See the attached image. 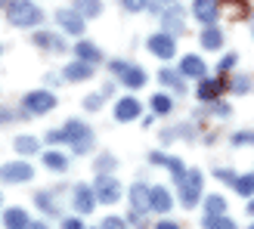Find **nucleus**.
Here are the masks:
<instances>
[{
	"instance_id": "obj_1",
	"label": "nucleus",
	"mask_w": 254,
	"mask_h": 229,
	"mask_svg": "<svg viewBox=\"0 0 254 229\" xmlns=\"http://www.w3.org/2000/svg\"><path fill=\"white\" fill-rule=\"evenodd\" d=\"M6 19L16 28H34V25L44 22V9L37 3H31V0H12L6 6Z\"/></svg>"
},
{
	"instance_id": "obj_2",
	"label": "nucleus",
	"mask_w": 254,
	"mask_h": 229,
	"mask_svg": "<svg viewBox=\"0 0 254 229\" xmlns=\"http://www.w3.org/2000/svg\"><path fill=\"white\" fill-rule=\"evenodd\" d=\"M65 143H71V149H74V155H84V152H90V146H93V130L87 127L84 121H78V118H71V121H65Z\"/></svg>"
},
{
	"instance_id": "obj_3",
	"label": "nucleus",
	"mask_w": 254,
	"mask_h": 229,
	"mask_svg": "<svg viewBox=\"0 0 254 229\" xmlns=\"http://www.w3.org/2000/svg\"><path fill=\"white\" fill-rule=\"evenodd\" d=\"M158 3L164 6L158 16H161V25H164V31H171V34H183L186 28V16H183V9L177 0H158Z\"/></svg>"
},
{
	"instance_id": "obj_4",
	"label": "nucleus",
	"mask_w": 254,
	"mask_h": 229,
	"mask_svg": "<svg viewBox=\"0 0 254 229\" xmlns=\"http://www.w3.org/2000/svg\"><path fill=\"white\" fill-rule=\"evenodd\" d=\"M201 186H205V176H201V171H189L186 180L180 183V201H183V208H195V205H198Z\"/></svg>"
},
{
	"instance_id": "obj_5",
	"label": "nucleus",
	"mask_w": 254,
	"mask_h": 229,
	"mask_svg": "<svg viewBox=\"0 0 254 229\" xmlns=\"http://www.w3.org/2000/svg\"><path fill=\"white\" fill-rule=\"evenodd\" d=\"M93 192H96V198L103 201V205H115V201L121 198V183L112 173H96Z\"/></svg>"
},
{
	"instance_id": "obj_6",
	"label": "nucleus",
	"mask_w": 254,
	"mask_h": 229,
	"mask_svg": "<svg viewBox=\"0 0 254 229\" xmlns=\"http://www.w3.org/2000/svg\"><path fill=\"white\" fill-rule=\"evenodd\" d=\"M22 109H28V114H44V112H53V109H56V96L50 93V90H34V93H25Z\"/></svg>"
},
{
	"instance_id": "obj_7",
	"label": "nucleus",
	"mask_w": 254,
	"mask_h": 229,
	"mask_svg": "<svg viewBox=\"0 0 254 229\" xmlns=\"http://www.w3.org/2000/svg\"><path fill=\"white\" fill-rule=\"evenodd\" d=\"M34 180V168L28 161H9L0 168V183H28Z\"/></svg>"
},
{
	"instance_id": "obj_8",
	"label": "nucleus",
	"mask_w": 254,
	"mask_h": 229,
	"mask_svg": "<svg viewBox=\"0 0 254 229\" xmlns=\"http://www.w3.org/2000/svg\"><path fill=\"white\" fill-rule=\"evenodd\" d=\"M146 47H149V53H155L158 59H174V53H177V37L171 31H161V34H152L149 41H146Z\"/></svg>"
},
{
	"instance_id": "obj_9",
	"label": "nucleus",
	"mask_w": 254,
	"mask_h": 229,
	"mask_svg": "<svg viewBox=\"0 0 254 229\" xmlns=\"http://www.w3.org/2000/svg\"><path fill=\"white\" fill-rule=\"evenodd\" d=\"M149 164H161V168H168L177 186H180V183L186 180V173H189V171L183 168L180 158H171V155H164V152H149Z\"/></svg>"
},
{
	"instance_id": "obj_10",
	"label": "nucleus",
	"mask_w": 254,
	"mask_h": 229,
	"mask_svg": "<svg viewBox=\"0 0 254 229\" xmlns=\"http://www.w3.org/2000/svg\"><path fill=\"white\" fill-rule=\"evenodd\" d=\"M56 22H59V28H65L68 34H84V16L74 6L56 9Z\"/></svg>"
},
{
	"instance_id": "obj_11",
	"label": "nucleus",
	"mask_w": 254,
	"mask_h": 229,
	"mask_svg": "<svg viewBox=\"0 0 254 229\" xmlns=\"http://www.w3.org/2000/svg\"><path fill=\"white\" fill-rule=\"evenodd\" d=\"M226 87H230L226 78H198V99L201 103H214Z\"/></svg>"
},
{
	"instance_id": "obj_12",
	"label": "nucleus",
	"mask_w": 254,
	"mask_h": 229,
	"mask_svg": "<svg viewBox=\"0 0 254 229\" xmlns=\"http://www.w3.org/2000/svg\"><path fill=\"white\" fill-rule=\"evenodd\" d=\"M192 16L201 25H214L220 19V3L217 0H192Z\"/></svg>"
},
{
	"instance_id": "obj_13",
	"label": "nucleus",
	"mask_w": 254,
	"mask_h": 229,
	"mask_svg": "<svg viewBox=\"0 0 254 229\" xmlns=\"http://www.w3.org/2000/svg\"><path fill=\"white\" fill-rule=\"evenodd\" d=\"M96 192L90 186H74V192H71V205H74V211L78 214H90L93 208H96Z\"/></svg>"
},
{
	"instance_id": "obj_14",
	"label": "nucleus",
	"mask_w": 254,
	"mask_h": 229,
	"mask_svg": "<svg viewBox=\"0 0 254 229\" xmlns=\"http://www.w3.org/2000/svg\"><path fill=\"white\" fill-rule=\"evenodd\" d=\"M62 78L65 81H90L93 78V62H84V59H74V62H68L65 68H62Z\"/></svg>"
},
{
	"instance_id": "obj_15",
	"label": "nucleus",
	"mask_w": 254,
	"mask_h": 229,
	"mask_svg": "<svg viewBox=\"0 0 254 229\" xmlns=\"http://www.w3.org/2000/svg\"><path fill=\"white\" fill-rule=\"evenodd\" d=\"M149 205H152V211H155V214H168L174 208V198H171V192L164 186H152L149 189Z\"/></svg>"
},
{
	"instance_id": "obj_16",
	"label": "nucleus",
	"mask_w": 254,
	"mask_h": 229,
	"mask_svg": "<svg viewBox=\"0 0 254 229\" xmlns=\"http://www.w3.org/2000/svg\"><path fill=\"white\" fill-rule=\"evenodd\" d=\"M139 118V103L133 96H124V99H118L115 103V121H121V124H127V121H136Z\"/></svg>"
},
{
	"instance_id": "obj_17",
	"label": "nucleus",
	"mask_w": 254,
	"mask_h": 229,
	"mask_svg": "<svg viewBox=\"0 0 254 229\" xmlns=\"http://www.w3.org/2000/svg\"><path fill=\"white\" fill-rule=\"evenodd\" d=\"M31 41L41 50H50V53H65V41L53 31H37V34H31Z\"/></svg>"
},
{
	"instance_id": "obj_18",
	"label": "nucleus",
	"mask_w": 254,
	"mask_h": 229,
	"mask_svg": "<svg viewBox=\"0 0 254 229\" xmlns=\"http://www.w3.org/2000/svg\"><path fill=\"white\" fill-rule=\"evenodd\" d=\"M130 214H146V211H152V205H149V189L143 186V183H133L130 186Z\"/></svg>"
},
{
	"instance_id": "obj_19",
	"label": "nucleus",
	"mask_w": 254,
	"mask_h": 229,
	"mask_svg": "<svg viewBox=\"0 0 254 229\" xmlns=\"http://www.w3.org/2000/svg\"><path fill=\"white\" fill-rule=\"evenodd\" d=\"M74 59H84V62H96L103 59V50H99L96 44H90V41H78L74 44Z\"/></svg>"
},
{
	"instance_id": "obj_20",
	"label": "nucleus",
	"mask_w": 254,
	"mask_h": 229,
	"mask_svg": "<svg viewBox=\"0 0 254 229\" xmlns=\"http://www.w3.org/2000/svg\"><path fill=\"white\" fill-rule=\"evenodd\" d=\"M180 71L186 78H205V62H201L195 53H189V56L180 59Z\"/></svg>"
},
{
	"instance_id": "obj_21",
	"label": "nucleus",
	"mask_w": 254,
	"mask_h": 229,
	"mask_svg": "<svg viewBox=\"0 0 254 229\" xmlns=\"http://www.w3.org/2000/svg\"><path fill=\"white\" fill-rule=\"evenodd\" d=\"M28 214H25V208H9L3 211V226L6 229H28Z\"/></svg>"
},
{
	"instance_id": "obj_22",
	"label": "nucleus",
	"mask_w": 254,
	"mask_h": 229,
	"mask_svg": "<svg viewBox=\"0 0 254 229\" xmlns=\"http://www.w3.org/2000/svg\"><path fill=\"white\" fill-rule=\"evenodd\" d=\"M121 84L130 87V90H136V87L146 84V71L139 68V65H124V71H121Z\"/></svg>"
},
{
	"instance_id": "obj_23",
	"label": "nucleus",
	"mask_w": 254,
	"mask_h": 229,
	"mask_svg": "<svg viewBox=\"0 0 254 229\" xmlns=\"http://www.w3.org/2000/svg\"><path fill=\"white\" fill-rule=\"evenodd\" d=\"M198 41H201V47H205V50H220L223 47V31L214 28V25H208V28L198 34Z\"/></svg>"
},
{
	"instance_id": "obj_24",
	"label": "nucleus",
	"mask_w": 254,
	"mask_h": 229,
	"mask_svg": "<svg viewBox=\"0 0 254 229\" xmlns=\"http://www.w3.org/2000/svg\"><path fill=\"white\" fill-rule=\"evenodd\" d=\"M183 78H186V74H183V71H174V68H161V71H158V81L168 84V87H174L177 93L186 90V87H183Z\"/></svg>"
},
{
	"instance_id": "obj_25",
	"label": "nucleus",
	"mask_w": 254,
	"mask_h": 229,
	"mask_svg": "<svg viewBox=\"0 0 254 229\" xmlns=\"http://www.w3.org/2000/svg\"><path fill=\"white\" fill-rule=\"evenodd\" d=\"M71 6L78 9L84 19H93V16H99V12H103V0H74Z\"/></svg>"
},
{
	"instance_id": "obj_26",
	"label": "nucleus",
	"mask_w": 254,
	"mask_h": 229,
	"mask_svg": "<svg viewBox=\"0 0 254 229\" xmlns=\"http://www.w3.org/2000/svg\"><path fill=\"white\" fill-rule=\"evenodd\" d=\"M201 226H205V229H236V223L226 217V214H205Z\"/></svg>"
},
{
	"instance_id": "obj_27",
	"label": "nucleus",
	"mask_w": 254,
	"mask_h": 229,
	"mask_svg": "<svg viewBox=\"0 0 254 229\" xmlns=\"http://www.w3.org/2000/svg\"><path fill=\"white\" fill-rule=\"evenodd\" d=\"M44 168H47V171L62 173V171L68 168V158L62 155V152H47V155H44Z\"/></svg>"
},
{
	"instance_id": "obj_28",
	"label": "nucleus",
	"mask_w": 254,
	"mask_h": 229,
	"mask_svg": "<svg viewBox=\"0 0 254 229\" xmlns=\"http://www.w3.org/2000/svg\"><path fill=\"white\" fill-rule=\"evenodd\" d=\"M233 189L242 198H251L254 195V173H242V176H236V183H233Z\"/></svg>"
},
{
	"instance_id": "obj_29",
	"label": "nucleus",
	"mask_w": 254,
	"mask_h": 229,
	"mask_svg": "<svg viewBox=\"0 0 254 229\" xmlns=\"http://www.w3.org/2000/svg\"><path fill=\"white\" fill-rule=\"evenodd\" d=\"M12 146H16L19 155H34V152H37V139L34 136H16V143H12Z\"/></svg>"
},
{
	"instance_id": "obj_30",
	"label": "nucleus",
	"mask_w": 254,
	"mask_h": 229,
	"mask_svg": "<svg viewBox=\"0 0 254 229\" xmlns=\"http://www.w3.org/2000/svg\"><path fill=\"white\" fill-rule=\"evenodd\" d=\"M205 214H226V198L223 195H208L205 198Z\"/></svg>"
},
{
	"instance_id": "obj_31",
	"label": "nucleus",
	"mask_w": 254,
	"mask_h": 229,
	"mask_svg": "<svg viewBox=\"0 0 254 229\" xmlns=\"http://www.w3.org/2000/svg\"><path fill=\"white\" fill-rule=\"evenodd\" d=\"M34 201H37V208H41L44 214H50V217H53V214L59 211V208H56V201H53V195H47V192H37Z\"/></svg>"
},
{
	"instance_id": "obj_32",
	"label": "nucleus",
	"mask_w": 254,
	"mask_h": 229,
	"mask_svg": "<svg viewBox=\"0 0 254 229\" xmlns=\"http://www.w3.org/2000/svg\"><path fill=\"white\" fill-rule=\"evenodd\" d=\"M152 109H155V114H168L174 109V103L164 93H158V96H152Z\"/></svg>"
},
{
	"instance_id": "obj_33",
	"label": "nucleus",
	"mask_w": 254,
	"mask_h": 229,
	"mask_svg": "<svg viewBox=\"0 0 254 229\" xmlns=\"http://www.w3.org/2000/svg\"><path fill=\"white\" fill-rule=\"evenodd\" d=\"M109 96V90H103V93H90V96H84V109L87 112H99V106H103V99Z\"/></svg>"
},
{
	"instance_id": "obj_34",
	"label": "nucleus",
	"mask_w": 254,
	"mask_h": 229,
	"mask_svg": "<svg viewBox=\"0 0 254 229\" xmlns=\"http://www.w3.org/2000/svg\"><path fill=\"white\" fill-rule=\"evenodd\" d=\"M93 168H96V173H112V171H115V158H112V155H99L93 161Z\"/></svg>"
},
{
	"instance_id": "obj_35",
	"label": "nucleus",
	"mask_w": 254,
	"mask_h": 229,
	"mask_svg": "<svg viewBox=\"0 0 254 229\" xmlns=\"http://www.w3.org/2000/svg\"><path fill=\"white\" fill-rule=\"evenodd\" d=\"M149 3L152 0H121V6L127 12H143V9H149Z\"/></svg>"
},
{
	"instance_id": "obj_36",
	"label": "nucleus",
	"mask_w": 254,
	"mask_h": 229,
	"mask_svg": "<svg viewBox=\"0 0 254 229\" xmlns=\"http://www.w3.org/2000/svg\"><path fill=\"white\" fill-rule=\"evenodd\" d=\"M236 59H239L236 53H226V56H223V59L217 62V68H220V74H226V71H230V68L236 65Z\"/></svg>"
},
{
	"instance_id": "obj_37",
	"label": "nucleus",
	"mask_w": 254,
	"mask_h": 229,
	"mask_svg": "<svg viewBox=\"0 0 254 229\" xmlns=\"http://www.w3.org/2000/svg\"><path fill=\"white\" fill-rule=\"evenodd\" d=\"M233 143H236V146H254V130H248V133H236Z\"/></svg>"
},
{
	"instance_id": "obj_38",
	"label": "nucleus",
	"mask_w": 254,
	"mask_h": 229,
	"mask_svg": "<svg viewBox=\"0 0 254 229\" xmlns=\"http://www.w3.org/2000/svg\"><path fill=\"white\" fill-rule=\"evenodd\" d=\"M236 176L239 173H233L230 168H217V180H223V183H236Z\"/></svg>"
},
{
	"instance_id": "obj_39",
	"label": "nucleus",
	"mask_w": 254,
	"mask_h": 229,
	"mask_svg": "<svg viewBox=\"0 0 254 229\" xmlns=\"http://www.w3.org/2000/svg\"><path fill=\"white\" fill-rule=\"evenodd\" d=\"M230 87H233L236 93H248V87H251V84H248V78H236V81H233Z\"/></svg>"
},
{
	"instance_id": "obj_40",
	"label": "nucleus",
	"mask_w": 254,
	"mask_h": 229,
	"mask_svg": "<svg viewBox=\"0 0 254 229\" xmlns=\"http://www.w3.org/2000/svg\"><path fill=\"white\" fill-rule=\"evenodd\" d=\"M47 143H65V130H47Z\"/></svg>"
},
{
	"instance_id": "obj_41",
	"label": "nucleus",
	"mask_w": 254,
	"mask_h": 229,
	"mask_svg": "<svg viewBox=\"0 0 254 229\" xmlns=\"http://www.w3.org/2000/svg\"><path fill=\"white\" fill-rule=\"evenodd\" d=\"M62 229H84V223H81V217H65L62 220Z\"/></svg>"
},
{
	"instance_id": "obj_42",
	"label": "nucleus",
	"mask_w": 254,
	"mask_h": 229,
	"mask_svg": "<svg viewBox=\"0 0 254 229\" xmlns=\"http://www.w3.org/2000/svg\"><path fill=\"white\" fill-rule=\"evenodd\" d=\"M103 226H106V229H127V223H124L121 217H109V220H106Z\"/></svg>"
},
{
	"instance_id": "obj_43",
	"label": "nucleus",
	"mask_w": 254,
	"mask_h": 229,
	"mask_svg": "<svg viewBox=\"0 0 254 229\" xmlns=\"http://www.w3.org/2000/svg\"><path fill=\"white\" fill-rule=\"evenodd\" d=\"M214 114H223V118H226V114H230V106H226V103H214Z\"/></svg>"
},
{
	"instance_id": "obj_44",
	"label": "nucleus",
	"mask_w": 254,
	"mask_h": 229,
	"mask_svg": "<svg viewBox=\"0 0 254 229\" xmlns=\"http://www.w3.org/2000/svg\"><path fill=\"white\" fill-rule=\"evenodd\" d=\"M155 229H180L174 220H161V223H155Z\"/></svg>"
},
{
	"instance_id": "obj_45",
	"label": "nucleus",
	"mask_w": 254,
	"mask_h": 229,
	"mask_svg": "<svg viewBox=\"0 0 254 229\" xmlns=\"http://www.w3.org/2000/svg\"><path fill=\"white\" fill-rule=\"evenodd\" d=\"M124 65H127V62H112V71L121 74V71H124Z\"/></svg>"
},
{
	"instance_id": "obj_46",
	"label": "nucleus",
	"mask_w": 254,
	"mask_h": 229,
	"mask_svg": "<svg viewBox=\"0 0 254 229\" xmlns=\"http://www.w3.org/2000/svg\"><path fill=\"white\" fill-rule=\"evenodd\" d=\"M174 136H177L174 130H164V133H161V139H164V143H174Z\"/></svg>"
},
{
	"instance_id": "obj_47",
	"label": "nucleus",
	"mask_w": 254,
	"mask_h": 229,
	"mask_svg": "<svg viewBox=\"0 0 254 229\" xmlns=\"http://www.w3.org/2000/svg\"><path fill=\"white\" fill-rule=\"evenodd\" d=\"M28 229H50L47 223H28Z\"/></svg>"
},
{
	"instance_id": "obj_48",
	"label": "nucleus",
	"mask_w": 254,
	"mask_h": 229,
	"mask_svg": "<svg viewBox=\"0 0 254 229\" xmlns=\"http://www.w3.org/2000/svg\"><path fill=\"white\" fill-rule=\"evenodd\" d=\"M248 214H254V198H248Z\"/></svg>"
},
{
	"instance_id": "obj_49",
	"label": "nucleus",
	"mask_w": 254,
	"mask_h": 229,
	"mask_svg": "<svg viewBox=\"0 0 254 229\" xmlns=\"http://www.w3.org/2000/svg\"><path fill=\"white\" fill-rule=\"evenodd\" d=\"M12 3V0H0V6H9Z\"/></svg>"
},
{
	"instance_id": "obj_50",
	"label": "nucleus",
	"mask_w": 254,
	"mask_h": 229,
	"mask_svg": "<svg viewBox=\"0 0 254 229\" xmlns=\"http://www.w3.org/2000/svg\"><path fill=\"white\" fill-rule=\"evenodd\" d=\"M230 3H245V0H230Z\"/></svg>"
},
{
	"instance_id": "obj_51",
	"label": "nucleus",
	"mask_w": 254,
	"mask_h": 229,
	"mask_svg": "<svg viewBox=\"0 0 254 229\" xmlns=\"http://www.w3.org/2000/svg\"><path fill=\"white\" fill-rule=\"evenodd\" d=\"M0 205H3V195H0Z\"/></svg>"
},
{
	"instance_id": "obj_52",
	"label": "nucleus",
	"mask_w": 254,
	"mask_h": 229,
	"mask_svg": "<svg viewBox=\"0 0 254 229\" xmlns=\"http://www.w3.org/2000/svg\"><path fill=\"white\" fill-rule=\"evenodd\" d=\"M96 229H106V226H96Z\"/></svg>"
},
{
	"instance_id": "obj_53",
	"label": "nucleus",
	"mask_w": 254,
	"mask_h": 229,
	"mask_svg": "<svg viewBox=\"0 0 254 229\" xmlns=\"http://www.w3.org/2000/svg\"><path fill=\"white\" fill-rule=\"evenodd\" d=\"M248 229H254V223H251V226H248Z\"/></svg>"
}]
</instances>
